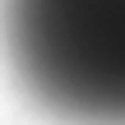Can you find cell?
Wrapping results in <instances>:
<instances>
[{
	"mask_svg": "<svg viewBox=\"0 0 125 125\" xmlns=\"http://www.w3.org/2000/svg\"><path fill=\"white\" fill-rule=\"evenodd\" d=\"M0 56L46 116L125 125V0H0Z\"/></svg>",
	"mask_w": 125,
	"mask_h": 125,
	"instance_id": "cell-1",
	"label": "cell"
}]
</instances>
